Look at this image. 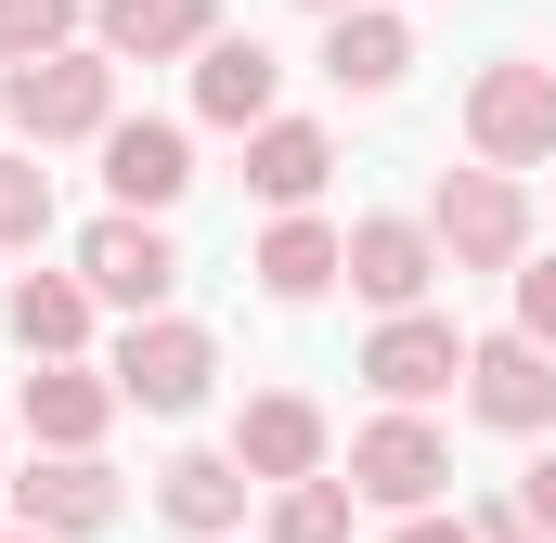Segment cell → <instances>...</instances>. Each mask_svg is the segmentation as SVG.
I'll return each instance as SVG.
<instances>
[{
    "label": "cell",
    "mask_w": 556,
    "mask_h": 543,
    "mask_svg": "<svg viewBox=\"0 0 556 543\" xmlns=\"http://www.w3.org/2000/svg\"><path fill=\"white\" fill-rule=\"evenodd\" d=\"M0 117H13L26 155H52V142H104V130H117V65H104L91 39L52 52V65H13V78H0Z\"/></svg>",
    "instance_id": "6da1fadb"
},
{
    "label": "cell",
    "mask_w": 556,
    "mask_h": 543,
    "mask_svg": "<svg viewBox=\"0 0 556 543\" xmlns=\"http://www.w3.org/2000/svg\"><path fill=\"white\" fill-rule=\"evenodd\" d=\"M427 233H440V272H518L531 260V194L505 168H440Z\"/></svg>",
    "instance_id": "7a4b0ae2"
},
{
    "label": "cell",
    "mask_w": 556,
    "mask_h": 543,
    "mask_svg": "<svg viewBox=\"0 0 556 543\" xmlns=\"http://www.w3.org/2000/svg\"><path fill=\"white\" fill-rule=\"evenodd\" d=\"M466 155L479 168H544L556 155V65H479L466 78Z\"/></svg>",
    "instance_id": "3957f363"
},
{
    "label": "cell",
    "mask_w": 556,
    "mask_h": 543,
    "mask_svg": "<svg viewBox=\"0 0 556 543\" xmlns=\"http://www.w3.org/2000/svg\"><path fill=\"white\" fill-rule=\"evenodd\" d=\"M440 492H453V440H440L427 414H376V427L350 440V505H389V518H440Z\"/></svg>",
    "instance_id": "277c9868"
},
{
    "label": "cell",
    "mask_w": 556,
    "mask_h": 543,
    "mask_svg": "<svg viewBox=\"0 0 556 543\" xmlns=\"http://www.w3.org/2000/svg\"><path fill=\"white\" fill-rule=\"evenodd\" d=\"M104 376H117V402H130V414H194L207 389H220V337H207V324H181V311H155V324L117 337V363H104Z\"/></svg>",
    "instance_id": "5b68a950"
},
{
    "label": "cell",
    "mask_w": 556,
    "mask_h": 543,
    "mask_svg": "<svg viewBox=\"0 0 556 543\" xmlns=\"http://www.w3.org/2000/svg\"><path fill=\"white\" fill-rule=\"evenodd\" d=\"M78 285H91L104 311L155 324V311H168V285H181V247H168V220H130V207H104V220L78 233Z\"/></svg>",
    "instance_id": "8992f818"
},
{
    "label": "cell",
    "mask_w": 556,
    "mask_h": 543,
    "mask_svg": "<svg viewBox=\"0 0 556 543\" xmlns=\"http://www.w3.org/2000/svg\"><path fill=\"white\" fill-rule=\"evenodd\" d=\"M466 414L505 427V440H544L556 427V350H531L518 324L505 337H466Z\"/></svg>",
    "instance_id": "52a82bcc"
},
{
    "label": "cell",
    "mask_w": 556,
    "mask_h": 543,
    "mask_svg": "<svg viewBox=\"0 0 556 543\" xmlns=\"http://www.w3.org/2000/svg\"><path fill=\"white\" fill-rule=\"evenodd\" d=\"M0 492H13V531H39V543L117 531V479H104V453H39V466H13Z\"/></svg>",
    "instance_id": "ba28073f"
},
{
    "label": "cell",
    "mask_w": 556,
    "mask_h": 543,
    "mask_svg": "<svg viewBox=\"0 0 556 543\" xmlns=\"http://www.w3.org/2000/svg\"><path fill=\"white\" fill-rule=\"evenodd\" d=\"M363 389H376L389 414H415V402H440V389H466V337H453L440 311L376 324V337H363Z\"/></svg>",
    "instance_id": "9c48e42d"
},
{
    "label": "cell",
    "mask_w": 556,
    "mask_h": 543,
    "mask_svg": "<svg viewBox=\"0 0 556 543\" xmlns=\"http://www.w3.org/2000/svg\"><path fill=\"white\" fill-rule=\"evenodd\" d=\"M233 466H247L260 492H298V479H337V466H324V402H298V389H260V402L233 414Z\"/></svg>",
    "instance_id": "30bf717a"
},
{
    "label": "cell",
    "mask_w": 556,
    "mask_h": 543,
    "mask_svg": "<svg viewBox=\"0 0 556 543\" xmlns=\"http://www.w3.org/2000/svg\"><path fill=\"white\" fill-rule=\"evenodd\" d=\"M181 181H194V130H181V117H117V130H104V194H117L130 220H168Z\"/></svg>",
    "instance_id": "8fae6325"
},
{
    "label": "cell",
    "mask_w": 556,
    "mask_h": 543,
    "mask_svg": "<svg viewBox=\"0 0 556 543\" xmlns=\"http://www.w3.org/2000/svg\"><path fill=\"white\" fill-rule=\"evenodd\" d=\"M207 39H220V0H91L104 65H194Z\"/></svg>",
    "instance_id": "7c38bea8"
},
{
    "label": "cell",
    "mask_w": 556,
    "mask_h": 543,
    "mask_svg": "<svg viewBox=\"0 0 556 543\" xmlns=\"http://www.w3.org/2000/svg\"><path fill=\"white\" fill-rule=\"evenodd\" d=\"M117 376H104V363H39V376H26V440H39V453H104V427H117Z\"/></svg>",
    "instance_id": "4fadbf2b"
},
{
    "label": "cell",
    "mask_w": 556,
    "mask_h": 543,
    "mask_svg": "<svg viewBox=\"0 0 556 543\" xmlns=\"http://www.w3.org/2000/svg\"><path fill=\"white\" fill-rule=\"evenodd\" d=\"M427 285H440V233L427 220H350V298H376L402 324V311H427Z\"/></svg>",
    "instance_id": "5bb4252c"
},
{
    "label": "cell",
    "mask_w": 556,
    "mask_h": 543,
    "mask_svg": "<svg viewBox=\"0 0 556 543\" xmlns=\"http://www.w3.org/2000/svg\"><path fill=\"white\" fill-rule=\"evenodd\" d=\"M273 91H285L273 39H247V26H220V39L194 52V117H207V130H273Z\"/></svg>",
    "instance_id": "9a60e30c"
},
{
    "label": "cell",
    "mask_w": 556,
    "mask_h": 543,
    "mask_svg": "<svg viewBox=\"0 0 556 543\" xmlns=\"http://www.w3.org/2000/svg\"><path fill=\"white\" fill-rule=\"evenodd\" d=\"M247 492H260V479H247L233 453H168V466H155V518L194 531V543H233V531H247Z\"/></svg>",
    "instance_id": "2e32d148"
},
{
    "label": "cell",
    "mask_w": 556,
    "mask_h": 543,
    "mask_svg": "<svg viewBox=\"0 0 556 543\" xmlns=\"http://www.w3.org/2000/svg\"><path fill=\"white\" fill-rule=\"evenodd\" d=\"M337 181V142L311 130V117H273V130H247V194L273 207V220H311V194Z\"/></svg>",
    "instance_id": "e0dca14e"
},
{
    "label": "cell",
    "mask_w": 556,
    "mask_h": 543,
    "mask_svg": "<svg viewBox=\"0 0 556 543\" xmlns=\"http://www.w3.org/2000/svg\"><path fill=\"white\" fill-rule=\"evenodd\" d=\"M91 311H104V298H91L78 272H26L0 324H13V350H26V363H78V350H91Z\"/></svg>",
    "instance_id": "ac0fdd59"
},
{
    "label": "cell",
    "mask_w": 556,
    "mask_h": 543,
    "mask_svg": "<svg viewBox=\"0 0 556 543\" xmlns=\"http://www.w3.org/2000/svg\"><path fill=\"white\" fill-rule=\"evenodd\" d=\"M247 272H260V298H285V311H311L324 285H350V233H337V220H273Z\"/></svg>",
    "instance_id": "d6986e66"
},
{
    "label": "cell",
    "mask_w": 556,
    "mask_h": 543,
    "mask_svg": "<svg viewBox=\"0 0 556 543\" xmlns=\"http://www.w3.org/2000/svg\"><path fill=\"white\" fill-rule=\"evenodd\" d=\"M402 65H415V26H402V13H376V0L324 26V78H337V91H363V104H376V91H402Z\"/></svg>",
    "instance_id": "ffe728a7"
},
{
    "label": "cell",
    "mask_w": 556,
    "mask_h": 543,
    "mask_svg": "<svg viewBox=\"0 0 556 543\" xmlns=\"http://www.w3.org/2000/svg\"><path fill=\"white\" fill-rule=\"evenodd\" d=\"M78 39H91V0H0V78L78 52Z\"/></svg>",
    "instance_id": "44dd1931"
},
{
    "label": "cell",
    "mask_w": 556,
    "mask_h": 543,
    "mask_svg": "<svg viewBox=\"0 0 556 543\" xmlns=\"http://www.w3.org/2000/svg\"><path fill=\"white\" fill-rule=\"evenodd\" d=\"M350 518H363L350 479H298V492H273V531L260 543H350Z\"/></svg>",
    "instance_id": "7402d4cb"
},
{
    "label": "cell",
    "mask_w": 556,
    "mask_h": 543,
    "mask_svg": "<svg viewBox=\"0 0 556 543\" xmlns=\"http://www.w3.org/2000/svg\"><path fill=\"white\" fill-rule=\"evenodd\" d=\"M52 233V168L26 142H0V247H39Z\"/></svg>",
    "instance_id": "603a6c76"
},
{
    "label": "cell",
    "mask_w": 556,
    "mask_h": 543,
    "mask_svg": "<svg viewBox=\"0 0 556 543\" xmlns=\"http://www.w3.org/2000/svg\"><path fill=\"white\" fill-rule=\"evenodd\" d=\"M518 337L556 350V260H518Z\"/></svg>",
    "instance_id": "cb8c5ba5"
},
{
    "label": "cell",
    "mask_w": 556,
    "mask_h": 543,
    "mask_svg": "<svg viewBox=\"0 0 556 543\" xmlns=\"http://www.w3.org/2000/svg\"><path fill=\"white\" fill-rule=\"evenodd\" d=\"M505 505H518V518L556 543V453H531V466H518V492H505Z\"/></svg>",
    "instance_id": "d4e9b609"
},
{
    "label": "cell",
    "mask_w": 556,
    "mask_h": 543,
    "mask_svg": "<svg viewBox=\"0 0 556 543\" xmlns=\"http://www.w3.org/2000/svg\"><path fill=\"white\" fill-rule=\"evenodd\" d=\"M466 531H479V543H544V531H531V518H518V505H479Z\"/></svg>",
    "instance_id": "484cf974"
},
{
    "label": "cell",
    "mask_w": 556,
    "mask_h": 543,
    "mask_svg": "<svg viewBox=\"0 0 556 543\" xmlns=\"http://www.w3.org/2000/svg\"><path fill=\"white\" fill-rule=\"evenodd\" d=\"M389 543H479V531H466V518L440 505V518H402V531H389Z\"/></svg>",
    "instance_id": "4316f807"
},
{
    "label": "cell",
    "mask_w": 556,
    "mask_h": 543,
    "mask_svg": "<svg viewBox=\"0 0 556 543\" xmlns=\"http://www.w3.org/2000/svg\"><path fill=\"white\" fill-rule=\"evenodd\" d=\"M298 13H324V26H337V13H363V0H298Z\"/></svg>",
    "instance_id": "83f0119b"
},
{
    "label": "cell",
    "mask_w": 556,
    "mask_h": 543,
    "mask_svg": "<svg viewBox=\"0 0 556 543\" xmlns=\"http://www.w3.org/2000/svg\"><path fill=\"white\" fill-rule=\"evenodd\" d=\"M0 543H39V531H0Z\"/></svg>",
    "instance_id": "f1b7e54d"
}]
</instances>
